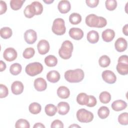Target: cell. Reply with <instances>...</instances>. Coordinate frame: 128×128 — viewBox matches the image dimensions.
Listing matches in <instances>:
<instances>
[{"mask_svg": "<svg viewBox=\"0 0 128 128\" xmlns=\"http://www.w3.org/2000/svg\"><path fill=\"white\" fill-rule=\"evenodd\" d=\"M89 96L86 94L82 92L76 96V102L80 105L86 106L88 102Z\"/></svg>", "mask_w": 128, "mask_h": 128, "instance_id": "cell-22", "label": "cell"}, {"mask_svg": "<svg viewBox=\"0 0 128 128\" xmlns=\"http://www.w3.org/2000/svg\"><path fill=\"white\" fill-rule=\"evenodd\" d=\"M43 70L42 65L38 62H34L28 64L25 68V72L28 76H34L41 73Z\"/></svg>", "mask_w": 128, "mask_h": 128, "instance_id": "cell-4", "label": "cell"}, {"mask_svg": "<svg viewBox=\"0 0 128 128\" xmlns=\"http://www.w3.org/2000/svg\"><path fill=\"white\" fill-rule=\"evenodd\" d=\"M118 122L122 125H127L128 124V113L123 112L120 114L118 117Z\"/></svg>", "mask_w": 128, "mask_h": 128, "instance_id": "cell-37", "label": "cell"}, {"mask_svg": "<svg viewBox=\"0 0 128 128\" xmlns=\"http://www.w3.org/2000/svg\"><path fill=\"white\" fill-rule=\"evenodd\" d=\"M105 5L106 9L108 10H114L117 6V2L115 0H106Z\"/></svg>", "mask_w": 128, "mask_h": 128, "instance_id": "cell-38", "label": "cell"}, {"mask_svg": "<svg viewBox=\"0 0 128 128\" xmlns=\"http://www.w3.org/2000/svg\"><path fill=\"white\" fill-rule=\"evenodd\" d=\"M74 46L72 42L70 40L64 41L58 50V54L61 58L68 60L70 58L73 51Z\"/></svg>", "mask_w": 128, "mask_h": 128, "instance_id": "cell-3", "label": "cell"}, {"mask_svg": "<svg viewBox=\"0 0 128 128\" xmlns=\"http://www.w3.org/2000/svg\"><path fill=\"white\" fill-rule=\"evenodd\" d=\"M123 34L126 36H128V24H126L122 28Z\"/></svg>", "mask_w": 128, "mask_h": 128, "instance_id": "cell-47", "label": "cell"}, {"mask_svg": "<svg viewBox=\"0 0 128 128\" xmlns=\"http://www.w3.org/2000/svg\"><path fill=\"white\" fill-rule=\"evenodd\" d=\"M69 35L72 38L78 40L83 38L84 32L80 28H72L69 30Z\"/></svg>", "mask_w": 128, "mask_h": 128, "instance_id": "cell-12", "label": "cell"}, {"mask_svg": "<svg viewBox=\"0 0 128 128\" xmlns=\"http://www.w3.org/2000/svg\"><path fill=\"white\" fill-rule=\"evenodd\" d=\"M24 84L20 81H14L12 84L11 90L12 92L16 95L21 94L24 90Z\"/></svg>", "mask_w": 128, "mask_h": 128, "instance_id": "cell-15", "label": "cell"}, {"mask_svg": "<svg viewBox=\"0 0 128 128\" xmlns=\"http://www.w3.org/2000/svg\"><path fill=\"white\" fill-rule=\"evenodd\" d=\"M115 32L114 30L110 28L106 29L102 32V38L106 42H110L114 38Z\"/></svg>", "mask_w": 128, "mask_h": 128, "instance_id": "cell-17", "label": "cell"}, {"mask_svg": "<svg viewBox=\"0 0 128 128\" xmlns=\"http://www.w3.org/2000/svg\"><path fill=\"white\" fill-rule=\"evenodd\" d=\"M51 128H64V124L62 121L59 120H54L50 126Z\"/></svg>", "mask_w": 128, "mask_h": 128, "instance_id": "cell-41", "label": "cell"}, {"mask_svg": "<svg viewBox=\"0 0 128 128\" xmlns=\"http://www.w3.org/2000/svg\"><path fill=\"white\" fill-rule=\"evenodd\" d=\"M86 2L88 6L91 8H94L98 5L99 3V0H86Z\"/></svg>", "mask_w": 128, "mask_h": 128, "instance_id": "cell-43", "label": "cell"}, {"mask_svg": "<svg viewBox=\"0 0 128 128\" xmlns=\"http://www.w3.org/2000/svg\"><path fill=\"white\" fill-rule=\"evenodd\" d=\"M15 127L16 128H30V124L29 122L23 118H20L18 120L15 124Z\"/></svg>", "mask_w": 128, "mask_h": 128, "instance_id": "cell-35", "label": "cell"}, {"mask_svg": "<svg viewBox=\"0 0 128 128\" xmlns=\"http://www.w3.org/2000/svg\"><path fill=\"white\" fill-rule=\"evenodd\" d=\"M110 110L106 106H101L98 111V114L100 118L102 119H105L109 116Z\"/></svg>", "mask_w": 128, "mask_h": 128, "instance_id": "cell-27", "label": "cell"}, {"mask_svg": "<svg viewBox=\"0 0 128 128\" xmlns=\"http://www.w3.org/2000/svg\"><path fill=\"white\" fill-rule=\"evenodd\" d=\"M97 101L96 98L92 95L89 96V100L88 104L86 105L88 107H94V106L96 104Z\"/></svg>", "mask_w": 128, "mask_h": 128, "instance_id": "cell-42", "label": "cell"}, {"mask_svg": "<svg viewBox=\"0 0 128 128\" xmlns=\"http://www.w3.org/2000/svg\"><path fill=\"white\" fill-rule=\"evenodd\" d=\"M64 78L66 81L71 83L79 82L82 81L84 76V73L82 70L76 68L64 72Z\"/></svg>", "mask_w": 128, "mask_h": 128, "instance_id": "cell-2", "label": "cell"}, {"mask_svg": "<svg viewBox=\"0 0 128 128\" xmlns=\"http://www.w3.org/2000/svg\"><path fill=\"white\" fill-rule=\"evenodd\" d=\"M52 30L56 35H63L66 31L64 20L62 18H56L53 22Z\"/></svg>", "mask_w": 128, "mask_h": 128, "instance_id": "cell-5", "label": "cell"}, {"mask_svg": "<svg viewBox=\"0 0 128 128\" xmlns=\"http://www.w3.org/2000/svg\"><path fill=\"white\" fill-rule=\"evenodd\" d=\"M76 127H78V128H80V126H78V125H77V124H73L72 125H71V126H69V128H76Z\"/></svg>", "mask_w": 128, "mask_h": 128, "instance_id": "cell-50", "label": "cell"}, {"mask_svg": "<svg viewBox=\"0 0 128 128\" xmlns=\"http://www.w3.org/2000/svg\"><path fill=\"white\" fill-rule=\"evenodd\" d=\"M24 38L26 43L30 44H33L37 40L36 32L32 29L26 30L24 34Z\"/></svg>", "mask_w": 128, "mask_h": 128, "instance_id": "cell-9", "label": "cell"}, {"mask_svg": "<svg viewBox=\"0 0 128 128\" xmlns=\"http://www.w3.org/2000/svg\"><path fill=\"white\" fill-rule=\"evenodd\" d=\"M6 68V64L2 60L0 61V72H2Z\"/></svg>", "mask_w": 128, "mask_h": 128, "instance_id": "cell-46", "label": "cell"}, {"mask_svg": "<svg viewBox=\"0 0 128 128\" xmlns=\"http://www.w3.org/2000/svg\"><path fill=\"white\" fill-rule=\"evenodd\" d=\"M43 2L46 4H50L52 2H53L54 1L52 0H43Z\"/></svg>", "mask_w": 128, "mask_h": 128, "instance_id": "cell-49", "label": "cell"}, {"mask_svg": "<svg viewBox=\"0 0 128 128\" xmlns=\"http://www.w3.org/2000/svg\"><path fill=\"white\" fill-rule=\"evenodd\" d=\"M118 63H122L124 64H128V58L127 55H122L119 57L118 59Z\"/></svg>", "mask_w": 128, "mask_h": 128, "instance_id": "cell-45", "label": "cell"}, {"mask_svg": "<svg viewBox=\"0 0 128 128\" xmlns=\"http://www.w3.org/2000/svg\"><path fill=\"white\" fill-rule=\"evenodd\" d=\"M60 78V73L55 70L50 71L46 74V79L52 83H56L59 81Z\"/></svg>", "mask_w": 128, "mask_h": 128, "instance_id": "cell-18", "label": "cell"}, {"mask_svg": "<svg viewBox=\"0 0 128 128\" xmlns=\"http://www.w3.org/2000/svg\"><path fill=\"white\" fill-rule=\"evenodd\" d=\"M57 107L52 104H48L46 106L44 111L46 115L50 116H54L57 112Z\"/></svg>", "mask_w": 128, "mask_h": 128, "instance_id": "cell-26", "label": "cell"}, {"mask_svg": "<svg viewBox=\"0 0 128 128\" xmlns=\"http://www.w3.org/2000/svg\"><path fill=\"white\" fill-rule=\"evenodd\" d=\"M17 52L15 49L12 48H6L3 53V57L5 60L8 62H12L17 58Z\"/></svg>", "mask_w": 128, "mask_h": 128, "instance_id": "cell-8", "label": "cell"}, {"mask_svg": "<svg viewBox=\"0 0 128 128\" xmlns=\"http://www.w3.org/2000/svg\"><path fill=\"white\" fill-rule=\"evenodd\" d=\"M34 128H44L45 126L40 122H37L34 124V125L33 126Z\"/></svg>", "mask_w": 128, "mask_h": 128, "instance_id": "cell-48", "label": "cell"}, {"mask_svg": "<svg viewBox=\"0 0 128 128\" xmlns=\"http://www.w3.org/2000/svg\"><path fill=\"white\" fill-rule=\"evenodd\" d=\"M24 2V0H11L10 1V8L14 10H18L22 8Z\"/></svg>", "mask_w": 128, "mask_h": 128, "instance_id": "cell-33", "label": "cell"}, {"mask_svg": "<svg viewBox=\"0 0 128 128\" xmlns=\"http://www.w3.org/2000/svg\"><path fill=\"white\" fill-rule=\"evenodd\" d=\"M36 10V15H40L42 14L43 11V6L42 4L38 1H34L32 3Z\"/></svg>", "mask_w": 128, "mask_h": 128, "instance_id": "cell-39", "label": "cell"}, {"mask_svg": "<svg viewBox=\"0 0 128 128\" xmlns=\"http://www.w3.org/2000/svg\"><path fill=\"white\" fill-rule=\"evenodd\" d=\"M34 54H35V50L34 48L30 47V48H26L24 50L22 54V56L24 58L29 59L32 58L34 55Z\"/></svg>", "mask_w": 128, "mask_h": 128, "instance_id": "cell-36", "label": "cell"}, {"mask_svg": "<svg viewBox=\"0 0 128 128\" xmlns=\"http://www.w3.org/2000/svg\"><path fill=\"white\" fill-rule=\"evenodd\" d=\"M0 14L5 13L7 10V6L6 2L2 0L0 1Z\"/></svg>", "mask_w": 128, "mask_h": 128, "instance_id": "cell-44", "label": "cell"}, {"mask_svg": "<svg viewBox=\"0 0 128 128\" xmlns=\"http://www.w3.org/2000/svg\"><path fill=\"white\" fill-rule=\"evenodd\" d=\"M116 50L118 52H122L126 50L128 46V42L125 38H119L114 43Z\"/></svg>", "mask_w": 128, "mask_h": 128, "instance_id": "cell-11", "label": "cell"}, {"mask_svg": "<svg viewBox=\"0 0 128 128\" xmlns=\"http://www.w3.org/2000/svg\"><path fill=\"white\" fill-rule=\"evenodd\" d=\"M57 94L61 98L66 99L69 97L70 91L69 89L65 86H60L57 90Z\"/></svg>", "mask_w": 128, "mask_h": 128, "instance_id": "cell-20", "label": "cell"}, {"mask_svg": "<svg viewBox=\"0 0 128 128\" xmlns=\"http://www.w3.org/2000/svg\"><path fill=\"white\" fill-rule=\"evenodd\" d=\"M87 40L91 44H96L99 40L98 33L94 30L90 31L87 34Z\"/></svg>", "mask_w": 128, "mask_h": 128, "instance_id": "cell-21", "label": "cell"}, {"mask_svg": "<svg viewBox=\"0 0 128 128\" xmlns=\"http://www.w3.org/2000/svg\"><path fill=\"white\" fill-rule=\"evenodd\" d=\"M34 86L37 91L42 92L46 90L47 88V83L43 78H38L34 81Z\"/></svg>", "mask_w": 128, "mask_h": 128, "instance_id": "cell-13", "label": "cell"}, {"mask_svg": "<svg viewBox=\"0 0 128 128\" xmlns=\"http://www.w3.org/2000/svg\"><path fill=\"white\" fill-rule=\"evenodd\" d=\"M111 106L114 111L119 112L124 110L127 107V103L124 100H118L114 101L112 103Z\"/></svg>", "mask_w": 128, "mask_h": 128, "instance_id": "cell-16", "label": "cell"}, {"mask_svg": "<svg viewBox=\"0 0 128 128\" xmlns=\"http://www.w3.org/2000/svg\"><path fill=\"white\" fill-rule=\"evenodd\" d=\"M38 52L40 54H47L50 48L49 42L45 40H40L37 45Z\"/></svg>", "mask_w": 128, "mask_h": 128, "instance_id": "cell-10", "label": "cell"}, {"mask_svg": "<svg viewBox=\"0 0 128 128\" xmlns=\"http://www.w3.org/2000/svg\"><path fill=\"white\" fill-rule=\"evenodd\" d=\"M99 99L102 103L105 104H108L111 100V95L108 92H102L99 96Z\"/></svg>", "mask_w": 128, "mask_h": 128, "instance_id": "cell-32", "label": "cell"}, {"mask_svg": "<svg viewBox=\"0 0 128 128\" xmlns=\"http://www.w3.org/2000/svg\"><path fill=\"white\" fill-rule=\"evenodd\" d=\"M0 36L4 39H8L10 38L12 34V31L9 27H4L0 30Z\"/></svg>", "mask_w": 128, "mask_h": 128, "instance_id": "cell-30", "label": "cell"}, {"mask_svg": "<svg viewBox=\"0 0 128 128\" xmlns=\"http://www.w3.org/2000/svg\"><path fill=\"white\" fill-rule=\"evenodd\" d=\"M110 63V58L106 55L101 56L98 60V64L102 68H106L108 66Z\"/></svg>", "mask_w": 128, "mask_h": 128, "instance_id": "cell-34", "label": "cell"}, {"mask_svg": "<svg viewBox=\"0 0 128 128\" xmlns=\"http://www.w3.org/2000/svg\"><path fill=\"white\" fill-rule=\"evenodd\" d=\"M24 16L27 18H32L36 15V10L34 6L31 4L27 6L24 10Z\"/></svg>", "mask_w": 128, "mask_h": 128, "instance_id": "cell-23", "label": "cell"}, {"mask_svg": "<svg viewBox=\"0 0 128 128\" xmlns=\"http://www.w3.org/2000/svg\"><path fill=\"white\" fill-rule=\"evenodd\" d=\"M58 8L59 12L62 14L68 13L71 8L70 4L69 1L66 0H60L58 5Z\"/></svg>", "mask_w": 128, "mask_h": 128, "instance_id": "cell-14", "label": "cell"}, {"mask_svg": "<svg viewBox=\"0 0 128 128\" xmlns=\"http://www.w3.org/2000/svg\"><path fill=\"white\" fill-rule=\"evenodd\" d=\"M8 88L2 84H0V98H4L8 96Z\"/></svg>", "mask_w": 128, "mask_h": 128, "instance_id": "cell-40", "label": "cell"}, {"mask_svg": "<svg viewBox=\"0 0 128 128\" xmlns=\"http://www.w3.org/2000/svg\"><path fill=\"white\" fill-rule=\"evenodd\" d=\"M69 21L72 24H78L82 21V16L78 13H72L70 16Z\"/></svg>", "mask_w": 128, "mask_h": 128, "instance_id": "cell-29", "label": "cell"}, {"mask_svg": "<svg viewBox=\"0 0 128 128\" xmlns=\"http://www.w3.org/2000/svg\"><path fill=\"white\" fill-rule=\"evenodd\" d=\"M58 113L60 115H66L70 110V106L67 102H60L57 106Z\"/></svg>", "mask_w": 128, "mask_h": 128, "instance_id": "cell-19", "label": "cell"}, {"mask_svg": "<svg viewBox=\"0 0 128 128\" xmlns=\"http://www.w3.org/2000/svg\"><path fill=\"white\" fill-rule=\"evenodd\" d=\"M28 110L31 114H36L41 112L42 106L38 103L34 102L30 104L28 106Z\"/></svg>", "mask_w": 128, "mask_h": 128, "instance_id": "cell-25", "label": "cell"}, {"mask_svg": "<svg viewBox=\"0 0 128 128\" xmlns=\"http://www.w3.org/2000/svg\"><path fill=\"white\" fill-rule=\"evenodd\" d=\"M103 80L108 84H113L116 80V74L110 70H104L102 74Z\"/></svg>", "mask_w": 128, "mask_h": 128, "instance_id": "cell-7", "label": "cell"}, {"mask_svg": "<svg viewBox=\"0 0 128 128\" xmlns=\"http://www.w3.org/2000/svg\"><path fill=\"white\" fill-rule=\"evenodd\" d=\"M22 66L18 63H14L12 64L10 68V72L14 76H17L20 74L22 71Z\"/></svg>", "mask_w": 128, "mask_h": 128, "instance_id": "cell-28", "label": "cell"}, {"mask_svg": "<svg viewBox=\"0 0 128 128\" xmlns=\"http://www.w3.org/2000/svg\"><path fill=\"white\" fill-rule=\"evenodd\" d=\"M116 70L118 74L121 75H126L128 74V64L118 63L116 65Z\"/></svg>", "mask_w": 128, "mask_h": 128, "instance_id": "cell-31", "label": "cell"}, {"mask_svg": "<svg viewBox=\"0 0 128 128\" xmlns=\"http://www.w3.org/2000/svg\"><path fill=\"white\" fill-rule=\"evenodd\" d=\"M86 24L91 28H102L106 26V20L102 16H98L95 14H90L85 20Z\"/></svg>", "mask_w": 128, "mask_h": 128, "instance_id": "cell-1", "label": "cell"}, {"mask_svg": "<svg viewBox=\"0 0 128 128\" xmlns=\"http://www.w3.org/2000/svg\"><path fill=\"white\" fill-rule=\"evenodd\" d=\"M94 114L84 108L78 110L76 112V118L81 122L88 123L91 122L94 119Z\"/></svg>", "mask_w": 128, "mask_h": 128, "instance_id": "cell-6", "label": "cell"}, {"mask_svg": "<svg viewBox=\"0 0 128 128\" xmlns=\"http://www.w3.org/2000/svg\"><path fill=\"white\" fill-rule=\"evenodd\" d=\"M44 63L49 67H54L57 64L58 59L53 55H49L45 58Z\"/></svg>", "mask_w": 128, "mask_h": 128, "instance_id": "cell-24", "label": "cell"}]
</instances>
